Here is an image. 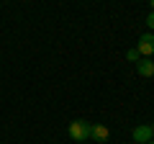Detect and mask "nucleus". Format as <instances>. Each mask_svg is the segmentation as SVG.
<instances>
[{
  "instance_id": "8",
  "label": "nucleus",
  "mask_w": 154,
  "mask_h": 144,
  "mask_svg": "<svg viewBox=\"0 0 154 144\" xmlns=\"http://www.w3.org/2000/svg\"><path fill=\"white\" fill-rule=\"evenodd\" d=\"M149 5H152V11H154V0H149Z\"/></svg>"
},
{
  "instance_id": "1",
  "label": "nucleus",
  "mask_w": 154,
  "mask_h": 144,
  "mask_svg": "<svg viewBox=\"0 0 154 144\" xmlns=\"http://www.w3.org/2000/svg\"><path fill=\"white\" fill-rule=\"evenodd\" d=\"M67 134H69L72 142H88L90 139V124L82 121V118H75V121L67 126Z\"/></svg>"
},
{
  "instance_id": "9",
  "label": "nucleus",
  "mask_w": 154,
  "mask_h": 144,
  "mask_svg": "<svg viewBox=\"0 0 154 144\" xmlns=\"http://www.w3.org/2000/svg\"><path fill=\"white\" fill-rule=\"evenodd\" d=\"M149 126H152V131H154V121H152V124H149Z\"/></svg>"
},
{
  "instance_id": "3",
  "label": "nucleus",
  "mask_w": 154,
  "mask_h": 144,
  "mask_svg": "<svg viewBox=\"0 0 154 144\" xmlns=\"http://www.w3.org/2000/svg\"><path fill=\"white\" fill-rule=\"evenodd\" d=\"M131 136H134V142H136V144H146V142H152L154 131H152V126H149V124H141V126L134 129Z\"/></svg>"
},
{
  "instance_id": "5",
  "label": "nucleus",
  "mask_w": 154,
  "mask_h": 144,
  "mask_svg": "<svg viewBox=\"0 0 154 144\" xmlns=\"http://www.w3.org/2000/svg\"><path fill=\"white\" fill-rule=\"evenodd\" d=\"M108 129L103 126V124H90V139H95V142H108Z\"/></svg>"
},
{
  "instance_id": "7",
  "label": "nucleus",
  "mask_w": 154,
  "mask_h": 144,
  "mask_svg": "<svg viewBox=\"0 0 154 144\" xmlns=\"http://www.w3.org/2000/svg\"><path fill=\"white\" fill-rule=\"evenodd\" d=\"M146 26H149V31H154V11L146 16Z\"/></svg>"
},
{
  "instance_id": "4",
  "label": "nucleus",
  "mask_w": 154,
  "mask_h": 144,
  "mask_svg": "<svg viewBox=\"0 0 154 144\" xmlns=\"http://www.w3.org/2000/svg\"><path fill=\"white\" fill-rule=\"evenodd\" d=\"M136 72L141 75V77H154V62H152V57H141V59L136 62Z\"/></svg>"
},
{
  "instance_id": "6",
  "label": "nucleus",
  "mask_w": 154,
  "mask_h": 144,
  "mask_svg": "<svg viewBox=\"0 0 154 144\" xmlns=\"http://www.w3.org/2000/svg\"><path fill=\"white\" fill-rule=\"evenodd\" d=\"M126 59H128V62H139V59H141V54H139V49H136V46L126 52Z\"/></svg>"
},
{
  "instance_id": "2",
  "label": "nucleus",
  "mask_w": 154,
  "mask_h": 144,
  "mask_svg": "<svg viewBox=\"0 0 154 144\" xmlns=\"http://www.w3.org/2000/svg\"><path fill=\"white\" fill-rule=\"evenodd\" d=\"M136 49H139L141 57H152L154 54V33H144V36H139Z\"/></svg>"
},
{
  "instance_id": "10",
  "label": "nucleus",
  "mask_w": 154,
  "mask_h": 144,
  "mask_svg": "<svg viewBox=\"0 0 154 144\" xmlns=\"http://www.w3.org/2000/svg\"><path fill=\"white\" fill-rule=\"evenodd\" d=\"M146 144H154V139H152V142H146Z\"/></svg>"
}]
</instances>
